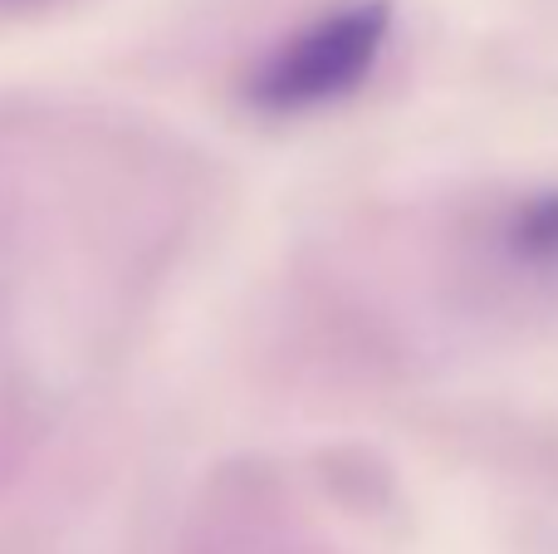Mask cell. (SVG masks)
I'll return each instance as SVG.
<instances>
[{
	"label": "cell",
	"instance_id": "6da1fadb",
	"mask_svg": "<svg viewBox=\"0 0 558 554\" xmlns=\"http://www.w3.org/2000/svg\"><path fill=\"white\" fill-rule=\"evenodd\" d=\"M392 39L387 0H348L284 39L245 74V104L265 118H304L353 98Z\"/></svg>",
	"mask_w": 558,
	"mask_h": 554
},
{
	"label": "cell",
	"instance_id": "7a4b0ae2",
	"mask_svg": "<svg viewBox=\"0 0 558 554\" xmlns=\"http://www.w3.org/2000/svg\"><path fill=\"white\" fill-rule=\"evenodd\" d=\"M500 245L510 265L530 275H558V186L530 192L505 212Z\"/></svg>",
	"mask_w": 558,
	"mask_h": 554
}]
</instances>
